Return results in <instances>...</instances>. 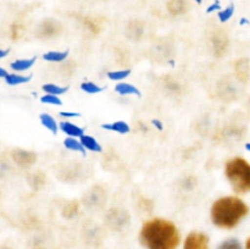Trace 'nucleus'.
<instances>
[{
    "label": "nucleus",
    "mask_w": 250,
    "mask_h": 249,
    "mask_svg": "<svg viewBox=\"0 0 250 249\" xmlns=\"http://www.w3.org/2000/svg\"><path fill=\"white\" fill-rule=\"evenodd\" d=\"M139 238L146 249H176L180 244L177 227L165 219H153L144 222Z\"/></svg>",
    "instance_id": "1"
},
{
    "label": "nucleus",
    "mask_w": 250,
    "mask_h": 249,
    "mask_svg": "<svg viewBox=\"0 0 250 249\" xmlns=\"http://www.w3.org/2000/svg\"><path fill=\"white\" fill-rule=\"evenodd\" d=\"M249 208L237 197H222L212 204L211 221L220 228L231 229L248 215Z\"/></svg>",
    "instance_id": "2"
},
{
    "label": "nucleus",
    "mask_w": 250,
    "mask_h": 249,
    "mask_svg": "<svg viewBox=\"0 0 250 249\" xmlns=\"http://www.w3.org/2000/svg\"><path fill=\"white\" fill-rule=\"evenodd\" d=\"M225 173L236 193H250V164L243 158H233L226 163Z\"/></svg>",
    "instance_id": "3"
},
{
    "label": "nucleus",
    "mask_w": 250,
    "mask_h": 249,
    "mask_svg": "<svg viewBox=\"0 0 250 249\" xmlns=\"http://www.w3.org/2000/svg\"><path fill=\"white\" fill-rule=\"evenodd\" d=\"M183 249H209V237L203 232H192L186 238Z\"/></svg>",
    "instance_id": "4"
},
{
    "label": "nucleus",
    "mask_w": 250,
    "mask_h": 249,
    "mask_svg": "<svg viewBox=\"0 0 250 249\" xmlns=\"http://www.w3.org/2000/svg\"><path fill=\"white\" fill-rule=\"evenodd\" d=\"M60 29L61 27L58 22L54 21V20H45L39 26L38 33L43 38H53L54 36H56L60 32Z\"/></svg>",
    "instance_id": "5"
},
{
    "label": "nucleus",
    "mask_w": 250,
    "mask_h": 249,
    "mask_svg": "<svg viewBox=\"0 0 250 249\" xmlns=\"http://www.w3.org/2000/svg\"><path fill=\"white\" fill-rule=\"evenodd\" d=\"M59 126H60L61 131H62L65 134H67L68 137H73V138H80L81 136H83V134H84V131H83V128H81V127L77 126V124H72V122L63 121V122H61Z\"/></svg>",
    "instance_id": "6"
},
{
    "label": "nucleus",
    "mask_w": 250,
    "mask_h": 249,
    "mask_svg": "<svg viewBox=\"0 0 250 249\" xmlns=\"http://www.w3.org/2000/svg\"><path fill=\"white\" fill-rule=\"evenodd\" d=\"M15 160L16 163H19L21 166H31L36 163L37 156L34 153L31 151H24V150H19L15 153Z\"/></svg>",
    "instance_id": "7"
},
{
    "label": "nucleus",
    "mask_w": 250,
    "mask_h": 249,
    "mask_svg": "<svg viewBox=\"0 0 250 249\" xmlns=\"http://www.w3.org/2000/svg\"><path fill=\"white\" fill-rule=\"evenodd\" d=\"M80 142L83 145V148L87 149L89 151H94V153H100L103 150L102 144L97 141L93 137L87 136V134H83V136L80 137Z\"/></svg>",
    "instance_id": "8"
},
{
    "label": "nucleus",
    "mask_w": 250,
    "mask_h": 249,
    "mask_svg": "<svg viewBox=\"0 0 250 249\" xmlns=\"http://www.w3.org/2000/svg\"><path fill=\"white\" fill-rule=\"evenodd\" d=\"M116 93H119L120 95H137V97H141V90L136 87V85L131 84V83L122 82L115 87Z\"/></svg>",
    "instance_id": "9"
},
{
    "label": "nucleus",
    "mask_w": 250,
    "mask_h": 249,
    "mask_svg": "<svg viewBox=\"0 0 250 249\" xmlns=\"http://www.w3.org/2000/svg\"><path fill=\"white\" fill-rule=\"evenodd\" d=\"M36 62V58H29V59H20V60L14 61L10 63L11 68L16 72H23V71L29 70L32 66Z\"/></svg>",
    "instance_id": "10"
},
{
    "label": "nucleus",
    "mask_w": 250,
    "mask_h": 249,
    "mask_svg": "<svg viewBox=\"0 0 250 249\" xmlns=\"http://www.w3.org/2000/svg\"><path fill=\"white\" fill-rule=\"evenodd\" d=\"M103 128H106L109 131L116 132V133L120 134H127L131 128H129V124L125 121H115L112 124H103Z\"/></svg>",
    "instance_id": "11"
},
{
    "label": "nucleus",
    "mask_w": 250,
    "mask_h": 249,
    "mask_svg": "<svg viewBox=\"0 0 250 249\" xmlns=\"http://www.w3.org/2000/svg\"><path fill=\"white\" fill-rule=\"evenodd\" d=\"M167 9L172 15L183 14L187 10V0H170Z\"/></svg>",
    "instance_id": "12"
},
{
    "label": "nucleus",
    "mask_w": 250,
    "mask_h": 249,
    "mask_svg": "<svg viewBox=\"0 0 250 249\" xmlns=\"http://www.w3.org/2000/svg\"><path fill=\"white\" fill-rule=\"evenodd\" d=\"M63 145L71 151H76V153H81L82 155H85V149L83 148V145L81 144V142L77 138H73V137H67V138L63 141Z\"/></svg>",
    "instance_id": "13"
},
{
    "label": "nucleus",
    "mask_w": 250,
    "mask_h": 249,
    "mask_svg": "<svg viewBox=\"0 0 250 249\" xmlns=\"http://www.w3.org/2000/svg\"><path fill=\"white\" fill-rule=\"evenodd\" d=\"M39 119H41L42 124H43L46 129H49L51 133H54V134L58 133L59 126H58V124H56L55 120H54V117H51L49 114H42Z\"/></svg>",
    "instance_id": "14"
},
{
    "label": "nucleus",
    "mask_w": 250,
    "mask_h": 249,
    "mask_svg": "<svg viewBox=\"0 0 250 249\" xmlns=\"http://www.w3.org/2000/svg\"><path fill=\"white\" fill-rule=\"evenodd\" d=\"M68 56V51H48L43 55V59L50 62H61V61L66 60Z\"/></svg>",
    "instance_id": "15"
},
{
    "label": "nucleus",
    "mask_w": 250,
    "mask_h": 249,
    "mask_svg": "<svg viewBox=\"0 0 250 249\" xmlns=\"http://www.w3.org/2000/svg\"><path fill=\"white\" fill-rule=\"evenodd\" d=\"M29 80H31V77L19 75V73H7V76L5 77V82L9 85L23 84V83L29 82Z\"/></svg>",
    "instance_id": "16"
},
{
    "label": "nucleus",
    "mask_w": 250,
    "mask_h": 249,
    "mask_svg": "<svg viewBox=\"0 0 250 249\" xmlns=\"http://www.w3.org/2000/svg\"><path fill=\"white\" fill-rule=\"evenodd\" d=\"M42 88H43V90L46 93V94L58 95V97L67 92L68 89L67 87H61V85L54 84V83H46V84H44Z\"/></svg>",
    "instance_id": "17"
},
{
    "label": "nucleus",
    "mask_w": 250,
    "mask_h": 249,
    "mask_svg": "<svg viewBox=\"0 0 250 249\" xmlns=\"http://www.w3.org/2000/svg\"><path fill=\"white\" fill-rule=\"evenodd\" d=\"M81 89L83 90V92L88 93V94H98V93H100L103 90V88L100 87V85H98L97 83L94 82H83L82 84H81Z\"/></svg>",
    "instance_id": "18"
},
{
    "label": "nucleus",
    "mask_w": 250,
    "mask_h": 249,
    "mask_svg": "<svg viewBox=\"0 0 250 249\" xmlns=\"http://www.w3.org/2000/svg\"><path fill=\"white\" fill-rule=\"evenodd\" d=\"M131 75V70L126 68V70H117V71H110L107 72V77L111 81H122L127 78Z\"/></svg>",
    "instance_id": "19"
},
{
    "label": "nucleus",
    "mask_w": 250,
    "mask_h": 249,
    "mask_svg": "<svg viewBox=\"0 0 250 249\" xmlns=\"http://www.w3.org/2000/svg\"><path fill=\"white\" fill-rule=\"evenodd\" d=\"M41 102L43 103V104H46V105H56V106H60V105H62V102H61V99L58 97V95L46 94V93H45V95H43V97L41 98Z\"/></svg>",
    "instance_id": "20"
},
{
    "label": "nucleus",
    "mask_w": 250,
    "mask_h": 249,
    "mask_svg": "<svg viewBox=\"0 0 250 249\" xmlns=\"http://www.w3.org/2000/svg\"><path fill=\"white\" fill-rule=\"evenodd\" d=\"M219 249H242V246L237 239L229 238L226 239L225 242H222L219 246Z\"/></svg>",
    "instance_id": "21"
},
{
    "label": "nucleus",
    "mask_w": 250,
    "mask_h": 249,
    "mask_svg": "<svg viewBox=\"0 0 250 249\" xmlns=\"http://www.w3.org/2000/svg\"><path fill=\"white\" fill-rule=\"evenodd\" d=\"M231 14H232V10L227 9L226 11H224V12H221V14H220V19H221L222 21H226V20L229 19V16H231Z\"/></svg>",
    "instance_id": "22"
},
{
    "label": "nucleus",
    "mask_w": 250,
    "mask_h": 249,
    "mask_svg": "<svg viewBox=\"0 0 250 249\" xmlns=\"http://www.w3.org/2000/svg\"><path fill=\"white\" fill-rule=\"evenodd\" d=\"M60 115L62 117H78V116H81L78 112H67V111L60 112Z\"/></svg>",
    "instance_id": "23"
},
{
    "label": "nucleus",
    "mask_w": 250,
    "mask_h": 249,
    "mask_svg": "<svg viewBox=\"0 0 250 249\" xmlns=\"http://www.w3.org/2000/svg\"><path fill=\"white\" fill-rule=\"evenodd\" d=\"M153 124H154V126L156 127V128H158V129H160V131H161V129L164 128L163 124H161V122L159 121V120H153Z\"/></svg>",
    "instance_id": "24"
},
{
    "label": "nucleus",
    "mask_w": 250,
    "mask_h": 249,
    "mask_svg": "<svg viewBox=\"0 0 250 249\" xmlns=\"http://www.w3.org/2000/svg\"><path fill=\"white\" fill-rule=\"evenodd\" d=\"M9 54V49H0V59L5 58Z\"/></svg>",
    "instance_id": "25"
},
{
    "label": "nucleus",
    "mask_w": 250,
    "mask_h": 249,
    "mask_svg": "<svg viewBox=\"0 0 250 249\" xmlns=\"http://www.w3.org/2000/svg\"><path fill=\"white\" fill-rule=\"evenodd\" d=\"M7 76V71L5 68L0 67V78H5Z\"/></svg>",
    "instance_id": "26"
},
{
    "label": "nucleus",
    "mask_w": 250,
    "mask_h": 249,
    "mask_svg": "<svg viewBox=\"0 0 250 249\" xmlns=\"http://www.w3.org/2000/svg\"><path fill=\"white\" fill-rule=\"evenodd\" d=\"M246 248L250 249V237L248 239H247V242H246Z\"/></svg>",
    "instance_id": "27"
},
{
    "label": "nucleus",
    "mask_w": 250,
    "mask_h": 249,
    "mask_svg": "<svg viewBox=\"0 0 250 249\" xmlns=\"http://www.w3.org/2000/svg\"><path fill=\"white\" fill-rule=\"evenodd\" d=\"M195 1H197V2H199V4H200V2H202V0H195Z\"/></svg>",
    "instance_id": "28"
}]
</instances>
